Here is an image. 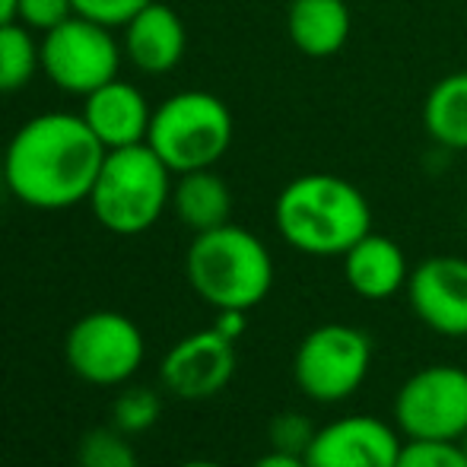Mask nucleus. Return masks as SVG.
Wrapping results in <instances>:
<instances>
[{
	"label": "nucleus",
	"mask_w": 467,
	"mask_h": 467,
	"mask_svg": "<svg viewBox=\"0 0 467 467\" xmlns=\"http://www.w3.org/2000/svg\"><path fill=\"white\" fill-rule=\"evenodd\" d=\"M109 150L83 115L45 111L10 137L0 160L4 185L32 210H67L89 201Z\"/></svg>",
	"instance_id": "nucleus-1"
},
{
	"label": "nucleus",
	"mask_w": 467,
	"mask_h": 467,
	"mask_svg": "<svg viewBox=\"0 0 467 467\" xmlns=\"http://www.w3.org/2000/svg\"><path fill=\"white\" fill-rule=\"evenodd\" d=\"M274 223L289 248L312 258H344L372 233V207L353 182L308 172L286 182L274 203Z\"/></svg>",
	"instance_id": "nucleus-2"
},
{
	"label": "nucleus",
	"mask_w": 467,
	"mask_h": 467,
	"mask_svg": "<svg viewBox=\"0 0 467 467\" xmlns=\"http://www.w3.org/2000/svg\"><path fill=\"white\" fill-rule=\"evenodd\" d=\"M185 277L216 312H252L274 286V258L258 235L226 223L194 235L185 254Z\"/></svg>",
	"instance_id": "nucleus-3"
},
{
	"label": "nucleus",
	"mask_w": 467,
	"mask_h": 467,
	"mask_svg": "<svg viewBox=\"0 0 467 467\" xmlns=\"http://www.w3.org/2000/svg\"><path fill=\"white\" fill-rule=\"evenodd\" d=\"M87 203L109 233L140 235L153 229L172 203V169L150 143L109 150Z\"/></svg>",
	"instance_id": "nucleus-4"
},
{
	"label": "nucleus",
	"mask_w": 467,
	"mask_h": 467,
	"mask_svg": "<svg viewBox=\"0 0 467 467\" xmlns=\"http://www.w3.org/2000/svg\"><path fill=\"white\" fill-rule=\"evenodd\" d=\"M233 111L220 96L185 89L162 99L153 109L147 143L172 175L213 169L233 143Z\"/></svg>",
	"instance_id": "nucleus-5"
},
{
	"label": "nucleus",
	"mask_w": 467,
	"mask_h": 467,
	"mask_svg": "<svg viewBox=\"0 0 467 467\" xmlns=\"http://www.w3.org/2000/svg\"><path fill=\"white\" fill-rule=\"evenodd\" d=\"M372 369V340L344 321L318 325L299 340L293 379L315 404H340L366 385Z\"/></svg>",
	"instance_id": "nucleus-6"
},
{
	"label": "nucleus",
	"mask_w": 467,
	"mask_h": 467,
	"mask_svg": "<svg viewBox=\"0 0 467 467\" xmlns=\"http://www.w3.org/2000/svg\"><path fill=\"white\" fill-rule=\"evenodd\" d=\"M391 413L404 439L462 442L467 436V369L436 363L407 375Z\"/></svg>",
	"instance_id": "nucleus-7"
},
{
	"label": "nucleus",
	"mask_w": 467,
	"mask_h": 467,
	"mask_svg": "<svg viewBox=\"0 0 467 467\" xmlns=\"http://www.w3.org/2000/svg\"><path fill=\"white\" fill-rule=\"evenodd\" d=\"M121 51L115 29L74 13L42 36V70L61 93L89 96L118 77Z\"/></svg>",
	"instance_id": "nucleus-8"
},
{
	"label": "nucleus",
	"mask_w": 467,
	"mask_h": 467,
	"mask_svg": "<svg viewBox=\"0 0 467 467\" xmlns=\"http://www.w3.org/2000/svg\"><path fill=\"white\" fill-rule=\"evenodd\" d=\"M147 340L121 312H89L67 331L64 357L77 379L89 385H121L140 369Z\"/></svg>",
	"instance_id": "nucleus-9"
},
{
	"label": "nucleus",
	"mask_w": 467,
	"mask_h": 467,
	"mask_svg": "<svg viewBox=\"0 0 467 467\" xmlns=\"http://www.w3.org/2000/svg\"><path fill=\"white\" fill-rule=\"evenodd\" d=\"M400 430L372 413H350L318 426L302 458L308 467H398Z\"/></svg>",
	"instance_id": "nucleus-10"
},
{
	"label": "nucleus",
	"mask_w": 467,
	"mask_h": 467,
	"mask_svg": "<svg viewBox=\"0 0 467 467\" xmlns=\"http://www.w3.org/2000/svg\"><path fill=\"white\" fill-rule=\"evenodd\" d=\"M235 340L223 337L216 327L182 337L162 357V385L182 400L216 398L235 375Z\"/></svg>",
	"instance_id": "nucleus-11"
},
{
	"label": "nucleus",
	"mask_w": 467,
	"mask_h": 467,
	"mask_svg": "<svg viewBox=\"0 0 467 467\" xmlns=\"http://www.w3.org/2000/svg\"><path fill=\"white\" fill-rule=\"evenodd\" d=\"M410 308L432 334L467 337V261L432 254L420 261L407 280Z\"/></svg>",
	"instance_id": "nucleus-12"
},
{
	"label": "nucleus",
	"mask_w": 467,
	"mask_h": 467,
	"mask_svg": "<svg viewBox=\"0 0 467 467\" xmlns=\"http://www.w3.org/2000/svg\"><path fill=\"white\" fill-rule=\"evenodd\" d=\"M121 48L124 57L134 64L140 74H169L182 64L188 48V32L182 16L172 6L150 0L137 16H130V23L124 26Z\"/></svg>",
	"instance_id": "nucleus-13"
},
{
	"label": "nucleus",
	"mask_w": 467,
	"mask_h": 467,
	"mask_svg": "<svg viewBox=\"0 0 467 467\" xmlns=\"http://www.w3.org/2000/svg\"><path fill=\"white\" fill-rule=\"evenodd\" d=\"M80 115L89 124V130L102 140L105 150H124L147 143L153 109L134 83H124L115 77L105 87H99L96 93L83 96Z\"/></svg>",
	"instance_id": "nucleus-14"
},
{
	"label": "nucleus",
	"mask_w": 467,
	"mask_h": 467,
	"mask_svg": "<svg viewBox=\"0 0 467 467\" xmlns=\"http://www.w3.org/2000/svg\"><path fill=\"white\" fill-rule=\"evenodd\" d=\"M344 280L359 299L381 302L407 289L410 265L398 242L369 233L344 254Z\"/></svg>",
	"instance_id": "nucleus-15"
},
{
	"label": "nucleus",
	"mask_w": 467,
	"mask_h": 467,
	"mask_svg": "<svg viewBox=\"0 0 467 467\" xmlns=\"http://www.w3.org/2000/svg\"><path fill=\"white\" fill-rule=\"evenodd\" d=\"M353 29L344 0H293L286 10L289 42L306 57H331L347 45Z\"/></svg>",
	"instance_id": "nucleus-16"
},
{
	"label": "nucleus",
	"mask_w": 467,
	"mask_h": 467,
	"mask_svg": "<svg viewBox=\"0 0 467 467\" xmlns=\"http://www.w3.org/2000/svg\"><path fill=\"white\" fill-rule=\"evenodd\" d=\"M172 210L191 233H207V229L226 226L233 216V191L226 179L213 169H194L182 172L172 185Z\"/></svg>",
	"instance_id": "nucleus-17"
},
{
	"label": "nucleus",
	"mask_w": 467,
	"mask_h": 467,
	"mask_svg": "<svg viewBox=\"0 0 467 467\" xmlns=\"http://www.w3.org/2000/svg\"><path fill=\"white\" fill-rule=\"evenodd\" d=\"M423 128L442 150H467V70L449 74L423 102Z\"/></svg>",
	"instance_id": "nucleus-18"
},
{
	"label": "nucleus",
	"mask_w": 467,
	"mask_h": 467,
	"mask_svg": "<svg viewBox=\"0 0 467 467\" xmlns=\"http://www.w3.org/2000/svg\"><path fill=\"white\" fill-rule=\"evenodd\" d=\"M42 70V42L19 19L0 23V96L26 89Z\"/></svg>",
	"instance_id": "nucleus-19"
},
{
	"label": "nucleus",
	"mask_w": 467,
	"mask_h": 467,
	"mask_svg": "<svg viewBox=\"0 0 467 467\" xmlns=\"http://www.w3.org/2000/svg\"><path fill=\"white\" fill-rule=\"evenodd\" d=\"M80 467H140L121 430H93L83 436L77 451Z\"/></svg>",
	"instance_id": "nucleus-20"
},
{
	"label": "nucleus",
	"mask_w": 467,
	"mask_h": 467,
	"mask_svg": "<svg viewBox=\"0 0 467 467\" xmlns=\"http://www.w3.org/2000/svg\"><path fill=\"white\" fill-rule=\"evenodd\" d=\"M160 413H162L160 394L150 391V388H128L111 404V423L121 432H143L150 426H156Z\"/></svg>",
	"instance_id": "nucleus-21"
},
{
	"label": "nucleus",
	"mask_w": 467,
	"mask_h": 467,
	"mask_svg": "<svg viewBox=\"0 0 467 467\" xmlns=\"http://www.w3.org/2000/svg\"><path fill=\"white\" fill-rule=\"evenodd\" d=\"M318 426L312 423V417L299 410H283L271 420L267 426V439H271L274 451H286V455H306L312 445Z\"/></svg>",
	"instance_id": "nucleus-22"
},
{
	"label": "nucleus",
	"mask_w": 467,
	"mask_h": 467,
	"mask_svg": "<svg viewBox=\"0 0 467 467\" xmlns=\"http://www.w3.org/2000/svg\"><path fill=\"white\" fill-rule=\"evenodd\" d=\"M398 467H467V449L462 442H423L407 439Z\"/></svg>",
	"instance_id": "nucleus-23"
},
{
	"label": "nucleus",
	"mask_w": 467,
	"mask_h": 467,
	"mask_svg": "<svg viewBox=\"0 0 467 467\" xmlns=\"http://www.w3.org/2000/svg\"><path fill=\"white\" fill-rule=\"evenodd\" d=\"M70 16H74V0H16V19L42 36Z\"/></svg>",
	"instance_id": "nucleus-24"
},
{
	"label": "nucleus",
	"mask_w": 467,
	"mask_h": 467,
	"mask_svg": "<svg viewBox=\"0 0 467 467\" xmlns=\"http://www.w3.org/2000/svg\"><path fill=\"white\" fill-rule=\"evenodd\" d=\"M147 4L150 0H74V13L109 29H124L130 16H137Z\"/></svg>",
	"instance_id": "nucleus-25"
},
{
	"label": "nucleus",
	"mask_w": 467,
	"mask_h": 467,
	"mask_svg": "<svg viewBox=\"0 0 467 467\" xmlns=\"http://www.w3.org/2000/svg\"><path fill=\"white\" fill-rule=\"evenodd\" d=\"M245 315L248 312H235V308H223V312H216V331L223 334V337L229 340H239L242 334H245Z\"/></svg>",
	"instance_id": "nucleus-26"
},
{
	"label": "nucleus",
	"mask_w": 467,
	"mask_h": 467,
	"mask_svg": "<svg viewBox=\"0 0 467 467\" xmlns=\"http://www.w3.org/2000/svg\"><path fill=\"white\" fill-rule=\"evenodd\" d=\"M252 467H308L306 458L302 455H286V451H267V455H261L258 462Z\"/></svg>",
	"instance_id": "nucleus-27"
},
{
	"label": "nucleus",
	"mask_w": 467,
	"mask_h": 467,
	"mask_svg": "<svg viewBox=\"0 0 467 467\" xmlns=\"http://www.w3.org/2000/svg\"><path fill=\"white\" fill-rule=\"evenodd\" d=\"M16 19V0H0V23Z\"/></svg>",
	"instance_id": "nucleus-28"
},
{
	"label": "nucleus",
	"mask_w": 467,
	"mask_h": 467,
	"mask_svg": "<svg viewBox=\"0 0 467 467\" xmlns=\"http://www.w3.org/2000/svg\"><path fill=\"white\" fill-rule=\"evenodd\" d=\"M182 467H226V464H220V462H207V458H197V462H185Z\"/></svg>",
	"instance_id": "nucleus-29"
},
{
	"label": "nucleus",
	"mask_w": 467,
	"mask_h": 467,
	"mask_svg": "<svg viewBox=\"0 0 467 467\" xmlns=\"http://www.w3.org/2000/svg\"><path fill=\"white\" fill-rule=\"evenodd\" d=\"M0 188H6V185H4V172H0Z\"/></svg>",
	"instance_id": "nucleus-30"
}]
</instances>
